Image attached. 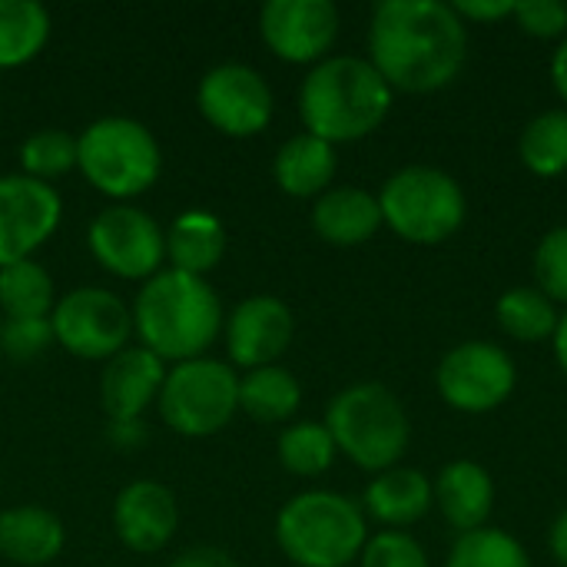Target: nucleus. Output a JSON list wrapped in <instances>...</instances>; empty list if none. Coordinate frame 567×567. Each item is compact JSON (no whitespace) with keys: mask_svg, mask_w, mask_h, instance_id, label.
<instances>
[{"mask_svg":"<svg viewBox=\"0 0 567 567\" xmlns=\"http://www.w3.org/2000/svg\"><path fill=\"white\" fill-rule=\"evenodd\" d=\"M468 56V27L442 0H382L369 23V63L392 90L435 93Z\"/></svg>","mask_w":567,"mask_h":567,"instance_id":"nucleus-1","label":"nucleus"},{"mask_svg":"<svg viewBox=\"0 0 567 567\" xmlns=\"http://www.w3.org/2000/svg\"><path fill=\"white\" fill-rule=\"evenodd\" d=\"M392 86L382 73L352 53L319 60L299 86V116L306 133L326 143H355L375 133L392 110Z\"/></svg>","mask_w":567,"mask_h":567,"instance_id":"nucleus-2","label":"nucleus"},{"mask_svg":"<svg viewBox=\"0 0 567 567\" xmlns=\"http://www.w3.org/2000/svg\"><path fill=\"white\" fill-rule=\"evenodd\" d=\"M133 329L140 346L156 359L189 362L216 342L223 329V306L206 279L159 269L136 292Z\"/></svg>","mask_w":567,"mask_h":567,"instance_id":"nucleus-3","label":"nucleus"},{"mask_svg":"<svg viewBox=\"0 0 567 567\" xmlns=\"http://www.w3.org/2000/svg\"><path fill=\"white\" fill-rule=\"evenodd\" d=\"M369 542L359 502L312 488L289 498L276 515V545L296 567H349Z\"/></svg>","mask_w":567,"mask_h":567,"instance_id":"nucleus-4","label":"nucleus"},{"mask_svg":"<svg viewBox=\"0 0 567 567\" xmlns=\"http://www.w3.org/2000/svg\"><path fill=\"white\" fill-rule=\"evenodd\" d=\"M326 429L336 449L362 472L382 475L402 462L412 442V422L399 395L379 382L342 389L326 409Z\"/></svg>","mask_w":567,"mask_h":567,"instance_id":"nucleus-5","label":"nucleus"},{"mask_svg":"<svg viewBox=\"0 0 567 567\" xmlns=\"http://www.w3.org/2000/svg\"><path fill=\"white\" fill-rule=\"evenodd\" d=\"M76 166L96 193L126 203L159 179L163 150L140 120L100 116L76 136Z\"/></svg>","mask_w":567,"mask_h":567,"instance_id":"nucleus-6","label":"nucleus"},{"mask_svg":"<svg viewBox=\"0 0 567 567\" xmlns=\"http://www.w3.org/2000/svg\"><path fill=\"white\" fill-rule=\"evenodd\" d=\"M382 223L412 246L452 239L468 216L465 189L439 166H405L379 189Z\"/></svg>","mask_w":567,"mask_h":567,"instance_id":"nucleus-7","label":"nucleus"},{"mask_svg":"<svg viewBox=\"0 0 567 567\" xmlns=\"http://www.w3.org/2000/svg\"><path fill=\"white\" fill-rule=\"evenodd\" d=\"M239 412V375L219 359L176 362L159 389V415L169 432L186 439H209L223 432Z\"/></svg>","mask_w":567,"mask_h":567,"instance_id":"nucleus-8","label":"nucleus"},{"mask_svg":"<svg viewBox=\"0 0 567 567\" xmlns=\"http://www.w3.org/2000/svg\"><path fill=\"white\" fill-rule=\"evenodd\" d=\"M53 342L86 362H110L130 346L133 312L100 286H83L56 299L50 312Z\"/></svg>","mask_w":567,"mask_h":567,"instance_id":"nucleus-9","label":"nucleus"},{"mask_svg":"<svg viewBox=\"0 0 567 567\" xmlns=\"http://www.w3.org/2000/svg\"><path fill=\"white\" fill-rule=\"evenodd\" d=\"M435 385L445 405H452L455 412L485 415L515 395L518 369H515V359L502 346L472 339L442 355Z\"/></svg>","mask_w":567,"mask_h":567,"instance_id":"nucleus-10","label":"nucleus"},{"mask_svg":"<svg viewBox=\"0 0 567 567\" xmlns=\"http://www.w3.org/2000/svg\"><path fill=\"white\" fill-rule=\"evenodd\" d=\"M86 243L93 259L116 279H153L166 259V229L130 203L96 213Z\"/></svg>","mask_w":567,"mask_h":567,"instance_id":"nucleus-11","label":"nucleus"},{"mask_svg":"<svg viewBox=\"0 0 567 567\" xmlns=\"http://www.w3.org/2000/svg\"><path fill=\"white\" fill-rule=\"evenodd\" d=\"M203 120L233 140H249L272 123V90L266 76L246 63H219L196 86Z\"/></svg>","mask_w":567,"mask_h":567,"instance_id":"nucleus-12","label":"nucleus"},{"mask_svg":"<svg viewBox=\"0 0 567 567\" xmlns=\"http://www.w3.org/2000/svg\"><path fill=\"white\" fill-rule=\"evenodd\" d=\"M63 219V199L50 183L23 173L0 176V269L30 259L53 239Z\"/></svg>","mask_w":567,"mask_h":567,"instance_id":"nucleus-13","label":"nucleus"},{"mask_svg":"<svg viewBox=\"0 0 567 567\" xmlns=\"http://www.w3.org/2000/svg\"><path fill=\"white\" fill-rule=\"evenodd\" d=\"M262 43L286 63H319L339 37L332 0H269L259 10Z\"/></svg>","mask_w":567,"mask_h":567,"instance_id":"nucleus-14","label":"nucleus"},{"mask_svg":"<svg viewBox=\"0 0 567 567\" xmlns=\"http://www.w3.org/2000/svg\"><path fill=\"white\" fill-rule=\"evenodd\" d=\"M296 319L292 309L276 296H249L226 319V352L229 365L246 372L276 365V359L292 346Z\"/></svg>","mask_w":567,"mask_h":567,"instance_id":"nucleus-15","label":"nucleus"},{"mask_svg":"<svg viewBox=\"0 0 567 567\" xmlns=\"http://www.w3.org/2000/svg\"><path fill=\"white\" fill-rule=\"evenodd\" d=\"M113 528L116 538L136 555L166 548L179 528L176 495L159 482H130L113 502Z\"/></svg>","mask_w":567,"mask_h":567,"instance_id":"nucleus-16","label":"nucleus"},{"mask_svg":"<svg viewBox=\"0 0 567 567\" xmlns=\"http://www.w3.org/2000/svg\"><path fill=\"white\" fill-rule=\"evenodd\" d=\"M166 382V362L143 346H126L103 365L100 405L110 422H140V415L159 399Z\"/></svg>","mask_w":567,"mask_h":567,"instance_id":"nucleus-17","label":"nucleus"},{"mask_svg":"<svg viewBox=\"0 0 567 567\" xmlns=\"http://www.w3.org/2000/svg\"><path fill=\"white\" fill-rule=\"evenodd\" d=\"M432 485H435V502H439L442 518L458 535H468L488 525L492 508H495V478L485 465L472 458L449 462Z\"/></svg>","mask_w":567,"mask_h":567,"instance_id":"nucleus-18","label":"nucleus"},{"mask_svg":"<svg viewBox=\"0 0 567 567\" xmlns=\"http://www.w3.org/2000/svg\"><path fill=\"white\" fill-rule=\"evenodd\" d=\"M435 505V485L419 468H389L375 475L362 495V512L389 532L422 522Z\"/></svg>","mask_w":567,"mask_h":567,"instance_id":"nucleus-19","label":"nucleus"},{"mask_svg":"<svg viewBox=\"0 0 567 567\" xmlns=\"http://www.w3.org/2000/svg\"><path fill=\"white\" fill-rule=\"evenodd\" d=\"M382 226L379 196L359 186H332L312 206V229L339 249L369 243Z\"/></svg>","mask_w":567,"mask_h":567,"instance_id":"nucleus-20","label":"nucleus"},{"mask_svg":"<svg viewBox=\"0 0 567 567\" xmlns=\"http://www.w3.org/2000/svg\"><path fill=\"white\" fill-rule=\"evenodd\" d=\"M66 532L60 518L40 505L0 512V558L20 567H43L60 558Z\"/></svg>","mask_w":567,"mask_h":567,"instance_id":"nucleus-21","label":"nucleus"},{"mask_svg":"<svg viewBox=\"0 0 567 567\" xmlns=\"http://www.w3.org/2000/svg\"><path fill=\"white\" fill-rule=\"evenodd\" d=\"M336 169H339L336 146L312 133H299L286 140L272 159L276 186L296 199H319L326 189H332Z\"/></svg>","mask_w":567,"mask_h":567,"instance_id":"nucleus-22","label":"nucleus"},{"mask_svg":"<svg viewBox=\"0 0 567 567\" xmlns=\"http://www.w3.org/2000/svg\"><path fill=\"white\" fill-rule=\"evenodd\" d=\"M223 252H226V229L206 209H186L166 229V259L173 262L169 269L176 272L206 279V272L219 266Z\"/></svg>","mask_w":567,"mask_h":567,"instance_id":"nucleus-23","label":"nucleus"},{"mask_svg":"<svg viewBox=\"0 0 567 567\" xmlns=\"http://www.w3.org/2000/svg\"><path fill=\"white\" fill-rule=\"evenodd\" d=\"M302 405L299 379L282 365L252 369L239 379V409L262 425L289 422Z\"/></svg>","mask_w":567,"mask_h":567,"instance_id":"nucleus-24","label":"nucleus"},{"mask_svg":"<svg viewBox=\"0 0 567 567\" xmlns=\"http://www.w3.org/2000/svg\"><path fill=\"white\" fill-rule=\"evenodd\" d=\"M50 13L37 0H0V70L30 63L50 40Z\"/></svg>","mask_w":567,"mask_h":567,"instance_id":"nucleus-25","label":"nucleus"},{"mask_svg":"<svg viewBox=\"0 0 567 567\" xmlns=\"http://www.w3.org/2000/svg\"><path fill=\"white\" fill-rule=\"evenodd\" d=\"M53 292L50 272L33 259L0 269V309L7 319H50L56 306Z\"/></svg>","mask_w":567,"mask_h":567,"instance_id":"nucleus-26","label":"nucleus"},{"mask_svg":"<svg viewBox=\"0 0 567 567\" xmlns=\"http://www.w3.org/2000/svg\"><path fill=\"white\" fill-rule=\"evenodd\" d=\"M518 156L528 173L555 179L567 173V110H545L518 136Z\"/></svg>","mask_w":567,"mask_h":567,"instance_id":"nucleus-27","label":"nucleus"},{"mask_svg":"<svg viewBox=\"0 0 567 567\" xmlns=\"http://www.w3.org/2000/svg\"><path fill=\"white\" fill-rule=\"evenodd\" d=\"M498 326L515 342H545L558 329V309L555 302L538 292L535 286H515L508 289L495 306Z\"/></svg>","mask_w":567,"mask_h":567,"instance_id":"nucleus-28","label":"nucleus"},{"mask_svg":"<svg viewBox=\"0 0 567 567\" xmlns=\"http://www.w3.org/2000/svg\"><path fill=\"white\" fill-rule=\"evenodd\" d=\"M276 452H279V465L299 478H316V475L329 472L339 455L326 422H309V419L286 425Z\"/></svg>","mask_w":567,"mask_h":567,"instance_id":"nucleus-29","label":"nucleus"},{"mask_svg":"<svg viewBox=\"0 0 567 567\" xmlns=\"http://www.w3.org/2000/svg\"><path fill=\"white\" fill-rule=\"evenodd\" d=\"M445 567H532V558L515 535L485 525L478 532L458 535Z\"/></svg>","mask_w":567,"mask_h":567,"instance_id":"nucleus-30","label":"nucleus"},{"mask_svg":"<svg viewBox=\"0 0 567 567\" xmlns=\"http://www.w3.org/2000/svg\"><path fill=\"white\" fill-rule=\"evenodd\" d=\"M20 166L23 176L53 183L76 166V136L66 130H37L20 143Z\"/></svg>","mask_w":567,"mask_h":567,"instance_id":"nucleus-31","label":"nucleus"},{"mask_svg":"<svg viewBox=\"0 0 567 567\" xmlns=\"http://www.w3.org/2000/svg\"><path fill=\"white\" fill-rule=\"evenodd\" d=\"M535 289L545 292L551 302L567 306V226L545 233V239L535 246Z\"/></svg>","mask_w":567,"mask_h":567,"instance_id":"nucleus-32","label":"nucleus"},{"mask_svg":"<svg viewBox=\"0 0 567 567\" xmlns=\"http://www.w3.org/2000/svg\"><path fill=\"white\" fill-rule=\"evenodd\" d=\"M359 567H432L425 548L405 532H379L365 542Z\"/></svg>","mask_w":567,"mask_h":567,"instance_id":"nucleus-33","label":"nucleus"},{"mask_svg":"<svg viewBox=\"0 0 567 567\" xmlns=\"http://www.w3.org/2000/svg\"><path fill=\"white\" fill-rule=\"evenodd\" d=\"M50 346H53L50 319H7L0 326V352L17 362L43 355Z\"/></svg>","mask_w":567,"mask_h":567,"instance_id":"nucleus-34","label":"nucleus"},{"mask_svg":"<svg viewBox=\"0 0 567 567\" xmlns=\"http://www.w3.org/2000/svg\"><path fill=\"white\" fill-rule=\"evenodd\" d=\"M515 23L535 40H565L567 3L561 0H518Z\"/></svg>","mask_w":567,"mask_h":567,"instance_id":"nucleus-35","label":"nucleus"},{"mask_svg":"<svg viewBox=\"0 0 567 567\" xmlns=\"http://www.w3.org/2000/svg\"><path fill=\"white\" fill-rule=\"evenodd\" d=\"M515 3L518 0H455L452 7L465 23H495L515 17Z\"/></svg>","mask_w":567,"mask_h":567,"instance_id":"nucleus-36","label":"nucleus"},{"mask_svg":"<svg viewBox=\"0 0 567 567\" xmlns=\"http://www.w3.org/2000/svg\"><path fill=\"white\" fill-rule=\"evenodd\" d=\"M166 567H239L236 558L223 548H213V545H196L183 555H176Z\"/></svg>","mask_w":567,"mask_h":567,"instance_id":"nucleus-37","label":"nucleus"},{"mask_svg":"<svg viewBox=\"0 0 567 567\" xmlns=\"http://www.w3.org/2000/svg\"><path fill=\"white\" fill-rule=\"evenodd\" d=\"M551 80H555V90H558V96L565 100L567 110V37L558 43V50H555V56H551Z\"/></svg>","mask_w":567,"mask_h":567,"instance_id":"nucleus-38","label":"nucleus"},{"mask_svg":"<svg viewBox=\"0 0 567 567\" xmlns=\"http://www.w3.org/2000/svg\"><path fill=\"white\" fill-rule=\"evenodd\" d=\"M548 545H551V555H555V561L561 567H567V508L555 518V525H551V538H548Z\"/></svg>","mask_w":567,"mask_h":567,"instance_id":"nucleus-39","label":"nucleus"},{"mask_svg":"<svg viewBox=\"0 0 567 567\" xmlns=\"http://www.w3.org/2000/svg\"><path fill=\"white\" fill-rule=\"evenodd\" d=\"M110 435H113V442L123 445V449L140 445V442L146 439L143 429H140V422H113V425H110Z\"/></svg>","mask_w":567,"mask_h":567,"instance_id":"nucleus-40","label":"nucleus"},{"mask_svg":"<svg viewBox=\"0 0 567 567\" xmlns=\"http://www.w3.org/2000/svg\"><path fill=\"white\" fill-rule=\"evenodd\" d=\"M555 359H558V369L567 375V312L558 316V329H555Z\"/></svg>","mask_w":567,"mask_h":567,"instance_id":"nucleus-41","label":"nucleus"}]
</instances>
